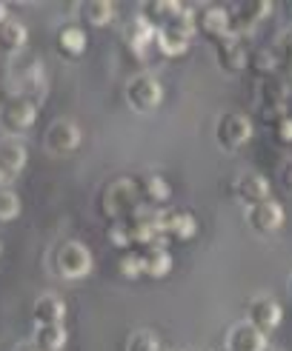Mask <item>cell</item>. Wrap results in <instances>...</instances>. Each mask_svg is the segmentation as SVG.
Returning a JSON list of instances; mask_svg holds the SVG:
<instances>
[{
    "mask_svg": "<svg viewBox=\"0 0 292 351\" xmlns=\"http://www.w3.org/2000/svg\"><path fill=\"white\" fill-rule=\"evenodd\" d=\"M141 206H144L141 191H137V183L129 180V178L109 180L106 186L98 191V212L106 220H112V223L132 217Z\"/></svg>",
    "mask_w": 292,
    "mask_h": 351,
    "instance_id": "cell-1",
    "label": "cell"
},
{
    "mask_svg": "<svg viewBox=\"0 0 292 351\" xmlns=\"http://www.w3.org/2000/svg\"><path fill=\"white\" fill-rule=\"evenodd\" d=\"M126 229L129 245L132 249H141V245H152L161 243L164 237V208H152V206H141L132 217L120 220Z\"/></svg>",
    "mask_w": 292,
    "mask_h": 351,
    "instance_id": "cell-2",
    "label": "cell"
},
{
    "mask_svg": "<svg viewBox=\"0 0 292 351\" xmlns=\"http://www.w3.org/2000/svg\"><path fill=\"white\" fill-rule=\"evenodd\" d=\"M52 266H55V271L63 280H83V277L92 274L95 260H92V252H89V245H86V243L66 240V243H60V249L55 252Z\"/></svg>",
    "mask_w": 292,
    "mask_h": 351,
    "instance_id": "cell-3",
    "label": "cell"
},
{
    "mask_svg": "<svg viewBox=\"0 0 292 351\" xmlns=\"http://www.w3.org/2000/svg\"><path fill=\"white\" fill-rule=\"evenodd\" d=\"M255 134V126H252V117H247L244 112H227L221 114L218 123H215V140L223 152H238L244 149Z\"/></svg>",
    "mask_w": 292,
    "mask_h": 351,
    "instance_id": "cell-4",
    "label": "cell"
},
{
    "mask_svg": "<svg viewBox=\"0 0 292 351\" xmlns=\"http://www.w3.org/2000/svg\"><path fill=\"white\" fill-rule=\"evenodd\" d=\"M255 92H258V106H261V114L275 123L278 117L289 114L287 112V103H289V86L281 75H267V77H258L255 83Z\"/></svg>",
    "mask_w": 292,
    "mask_h": 351,
    "instance_id": "cell-5",
    "label": "cell"
},
{
    "mask_svg": "<svg viewBox=\"0 0 292 351\" xmlns=\"http://www.w3.org/2000/svg\"><path fill=\"white\" fill-rule=\"evenodd\" d=\"M38 109L41 106H34L32 100H26L21 95H12V97H6L3 109H0V126H3L6 134H12V137L23 134L38 123Z\"/></svg>",
    "mask_w": 292,
    "mask_h": 351,
    "instance_id": "cell-6",
    "label": "cell"
},
{
    "mask_svg": "<svg viewBox=\"0 0 292 351\" xmlns=\"http://www.w3.org/2000/svg\"><path fill=\"white\" fill-rule=\"evenodd\" d=\"M126 103L135 112H155L164 103V86L152 75H135L126 83Z\"/></svg>",
    "mask_w": 292,
    "mask_h": 351,
    "instance_id": "cell-7",
    "label": "cell"
},
{
    "mask_svg": "<svg viewBox=\"0 0 292 351\" xmlns=\"http://www.w3.org/2000/svg\"><path fill=\"white\" fill-rule=\"evenodd\" d=\"M247 223L252 226V232H258V234H275V232L284 229L287 208L275 197H269L264 203H255V206L247 208Z\"/></svg>",
    "mask_w": 292,
    "mask_h": 351,
    "instance_id": "cell-8",
    "label": "cell"
},
{
    "mask_svg": "<svg viewBox=\"0 0 292 351\" xmlns=\"http://www.w3.org/2000/svg\"><path fill=\"white\" fill-rule=\"evenodd\" d=\"M14 95H21L26 100H32L34 106H41L49 95V80L43 75V69L38 66V60H29V66H21L14 72Z\"/></svg>",
    "mask_w": 292,
    "mask_h": 351,
    "instance_id": "cell-9",
    "label": "cell"
},
{
    "mask_svg": "<svg viewBox=\"0 0 292 351\" xmlns=\"http://www.w3.org/2000/svg\"><path fill=\"white\" fill-rule=\"evenodd\" d=\"M46 149L52 152V154H58V157H63V154H72L78 146H80V140H83V134H80V126L75 120H69V117H63V120H55L52 126L46 129Z\"/></svg>",
    "mask_w": 292,
    "mask_h": 351,
    "instance_id": "cell-10",
    "label": "cell"
},
{
    "mask_svg": "<svg viewBox=\"0 0 292 351\" xmlns=\"http://www.w3.org/2000/svg\"><path fill=\"white\" fill-rule=\"evenodd\" d=\"M269 12H272V3H269V0H252V3H238L235 9H229V32L235 34V38H240V34L252 32Z\"/></svg>",
    "mask_w": 292,
    "mask_h": 351,
    "instance_id": "cell-11",
    "label": "cell"
},
{
    "mask_svg": "<svg viewBox=\"0 0 292 351\" xmlns=\"http://www.w3.org/2000/svg\"><path fill=\"white\" fill-rule=\"evenodd\" d=\"M215 60H218V66L223 69V72L238 75V72H244V69L249 66V51L240 46V38L227 34V38L215 40Z\"/></svg>",
    "mask_w": 292,
    "mask_h": 351,
    "instance_id": "cell-12",
    "label": "cell"
},
{
    "mask_svg": "<svg viewBox=\"0 0 292 351\" xmlns=\"http://www.w3.org/2000/svg\"><path fill=\"white\" fill-rule=\"evenodd\" d=\"M235 197L249 208L255 203L269 200L272 197V186H269V180L264 178L261 171H244V174H238V180H235Z\"/></svg>",
    "mask_w": 292,
    "mask_h": 351,
    "instance_id": "cell-13",
    "label": "cell"
},
{
    "mask_svg": "<svg viewBox=\"0 0 292 351\" xmlns=\"http://www.w3.org/2000/svg\"><path fill=\"white\" fill-rule=\"evenodd\" d=\"M247 314H249V326H255L261 335L275 331L281 326V320H284V308L275 300H269V297H258V300H252Z\"/></svg>",
    "mask_w": 292,
    "mask_h": 351,
    "instance_id": "cell-14",
    "label": "cell"
},
{
    "mask_svg": "<svg viewBox=\"0 0 292 351\" xmlns=\"http://www.w3.org/2000/svg\"><path fill=\"white\" fill-rule=\"evenodd\" d=\"M195 21H198V32H203L210 40H221V38H227V34H232L227 6H203L195 12Z\"/></svg>",
    "mask_w": 292,
    "mask_h": 351,
    "instance_id": "cell-15",
    "label": "cell"
},
{
    "mask_svg": "<svg viewBox=\"0 0 292 351\" xmlns=\"http://www.w3.org/2000/svg\"><path fill=\"white\" fill-rule=\"evenodd\" d=\"M32 317H34V326H63V320H66L63 297L55 294V291L41 294L32 306Z\"/></svg>",
    "mask_w": 292,
    "mask_h": 351,
    "instance_id": "cell-16",
    "label": "cell"
},
{
    "mask_svg": "<svg viewBox=\"0 0 292 351\" xmlns=\"http://www.w3.org/2000/svg\"><path fill=\"white\" fill-rule=\"evenodd\" d=\"M137 254H141V263H144V277L161 280V277H166L172 269H175V260H172V254L164 249L161 243L141 245V249H137Z\"/></svg>",
    "mask_w": 292,
    "mask_h": 351,
    "instance_id": "cell-17",
    "label": "cell"
},
{
    "mask_svg": "<svg viewBox=\"0 0 292 351\" xmlns=\"http://www.w3.org/2000/svg\"><path fill=\"white\" fill-rule=\"evenodd\" d=\"M267 346V335L249 323H238L227 335V351H264Z\"/></svg>",
    "mask_w": 292,
    "mask_h": 351,
    "instance_id": "cell-18",
    "label": "cell"
},
{
    "mask_svg": "<svg viewBox=\"0 0 292 351\" xmlns=\"http://www.w3.org/2000/svg\"><path fill=\"white\" fill-rule=\"evenodd\" d=\"M135 183H137V191H141L144 206L158 208L172 197V186H169V180L164 178V174H144V178L135 180Z\"/></svg>",
    "mask_w": 292,
    "mask_h": 351,
    "instance_id": "cell-19",
    "label": "cell"
},
{
    "mask_svg": "<svg viewBox=\"0 0 292 351\" xmlns=\"http://www.w3.org/2000/svg\"><path fill=\"white\" fill-rule=\"evenodd\" d=\"M155 34H158V26L155 23H149L144 14H137L135 21L126 26V46L135 51V55H144L146 49H152L155 46Z\"/></svg>",
    "mask_w": 292,
    "mask_h": 351,
    "instance_id": "cell-20",
    "label": "cell"
},
{
    "mask_svg": "<svg viewBox=\"0 0 292 351\" xmlns=\"http://www.w3.org/2000/svg\"><path fill=\"white\" fill-rule=\"evenodd\" d=\"M29 163V152L21 140H6V143H0V171L6 174V180L17 178Z\"/></svg>",
    "mask_w": 292,
    "mask_h": 351,
    "instance_id": "cell-21",
    "label": "cell"
},
{
    "mask_svg": "<svg viewBox=\"0 0 292 351\" xmlns=\"http://www.w3.org/2000/svg\"><path fill=\"white\" fill-rule=\"evenodd\" d=\"M198 234V220L192 212H164V237L192 240Z\"/></svg>",
    "mask_w": 292,
    "mask_h": 351,
    "instance_id": "cell-22",
    "label": "cell"
},
{
    "mask_svg": "<svg viewBox=\"0 0 292 351\" xmlns=\"http://www.w3.org/2000/svg\"><path fill=\"white\" fill-rule=\"evenodd\" d=\"M55 43H58V49H60V55H66V58H80L83 51H86V32H83L80 26H75V23H66V26L58 29Z\"/></svg>",
    "mask_w": 292,
    "mask_h": 351,
    "instance_id": "cell-23",
    "label": "cell"
},
{
    "mask_svg": "<svg viewBox=\"0 0 292 351\" xmlns=\"http://www.w3.org/2000/svg\"><path fill=\"white\" fill-rule=\"evenodd\" d=\"M32 343L41 351H63L69 343V331L66 326H34Z\"/></svg>",
    "mask_w": 292,
    "mask_h": 351,
    "instance_id": "cell-24",
    "label": "cell"
},
{
    "mask_svg": "<svg viewBox=\"0 0 292 351\" xmlns=\"http://www.w3.org/2000/svg\"><path fill=\"white\" fill-rule=\"evenodd\" d=\"M29 40V32L21 21H14V17H6L3 23H0V49L3 51H21Z\"/></svg>",
    "mask_w": 292,
    "mask_h": 351,
    "instance_id": "cell-25",
    "label": "cell"
},
{
    "mask_svg": "<svg viewBox=\"0 0 292 351\" xmlns=\"http://www.w3.org/2000/svg\"><path fill=\"white\" fill-rule=\"evenodd\" d=\"M115 3H109V0H92V3H83L80 6V17L89 26H109L115 21Z\"/></svg>",
    "mask_w": 292,
    "mask_h": 351,
    "instance_id": "cell-26",
    "label": "cell"
},
{
    "mask_svg": "<svg viewBox=\"0 0 292 351\" xmlns=\"http://www.w3.org/2000/svg\"><path fill=\"white\" fill-rule=\"evenodd\" d=\"M155 49H158L164 58H181L189 51V38L169 32V29H158V34H155Z\"/></svg>",
    "mask_w": 292,
    "mask_h": 351,
    "instance_id": "cell-27",
    "label": "cell"
},
{
    "mask_svg": "<svg viewBox=\"0 0 292 351\" xmlns=\"http://www.w3.org/2000/svg\"><path fill=\"white\" fill-rule=\"evenodd\" d=\"M183 3H178V0H155V3H149L146 9H144V17L149 23H155V26H166L172 17H175V12L181 9Z\"/></svg>",
    "mask_w": 292,
    "mask_h": 351,
    "instance_id": "cell-28",
    "label": "cell"
},
{
    "mask_svg": "<svg viewBox=\"0 0 292 351\" xmlns=\"http://www.w3.org/2000/svg\"><path fill=\"white\" fill-rule=\"evenodd\" d=\"M249 66H252V72H258L261 77H267V75H278V60H275V51H272V49L255 51V55L249 58Z\"/></svg>",
    "mask_w": 292,
    "mask_h": 351,
    "instance_id": "cell-29",
    "label": "cell"
},
{
    "mask_svg": "<svg viewBox=\"0 0 292 351\" xmlns=\"http://www.w3.org/2000/svg\"><path fill=\"white\" fill-rule=\"evenodd\" d=\"M117 271L135 280V277H144V263H141V254H137V249H126L124 254H120L117 260Z\"/></svg>",
    "mask_w": 292,
    "mask_h": 351,
    "instance_id": "cell-30",
    "label": "cell"
},
{
    "mask_svg": "<svg viewBox=\"0 0 292 351\" xmlns=\"http://www.w3.org/2000/svg\"><path fill=\"white\" fill-rule=\"evenodd\" d=\"M21 215V197L12 189H0V223H12Z\"/></svg>",
    "mask_w": 292,
    "mask_h": 351,
    "instance_id": "cell-31",
    "label": "cell"
},
{
    "mask_svg": "<svg viewBox=\"0 0 292 351\" xmlns=\"http://www.w3.org/2000/svg\"><path fill=\"white\" fill-rule=\"evenodd\" d=\"M272 51H275V60H278V75L281 72L292 75V34H281Z\"/></svg>",
    "mask_w": 292,
    "mask_h": 351,
    "instance_id": "cell-32",
    "label": "cell"
},
{
    "mask_svg": "<svg viewBox=\"0 0 292 351\" xmlns=\"http://www.w3.org/2000/svg\"><path fill=\"white\" fill-rule=\"evenodd\" d=\"M161 343L152 331H135V335L126 340V351H158Z\"/></svg>",
    "mask_w": 292,
    "mask_h": 351,
    "instance_id": "cell-33",
    "label": "cell"
},
{
    "mask_svg": "<svg viewBox=\"0 0 292 351\" xmlns=\"http://www.w3.org/2000/svg\"><path fill=\"white\" fill-rule=\"evenodd\" d=\"M269 126H272V137L278 140L281 146H292V114L278 117L275 123H269Z\"/></svg>",
    "mask_w": 292,
    "mask_h": 351,
    "instance_id": "cell-34",
    "label": "cell"
},
{
    "mask_svg": "<svg viewBox=\"0 0 292 351\" xmlns=\"http://www.w3.org/2000/svg\"><path fill=\"white\" fill-rule=\"evenodd\" d=\"M281 183L292 191V160H287V163H284V169H281Z\"/></svg>",
    "mask_w": 292,
    "mask_h": 351,
    "instance_id": "cell-35",
    "label": "cell"
},
{
    "mask_svg": "<svg viewBox=\"0 0 292 351\" xmlns=\"http://www.w3.org/2000/svg\"><path fill=\"white\" fill-rule=\"evenodd\" d=\"M14 351H41V348L34 346V343H21V346H17Z\"/></svg>",
    "mask_w": 292,
    "mask_h": 351,
    "instance_id": "cell-36",
    "label": "cell"
},
{
    "mask_svg": "<svg viewBox=\"0 0 292 351\" xmlns=\"http://www.w3.org/2000/svg\"><path fill=\"white\" fill-rule=\"evenodd\" d=\"M6 17H9V14H6V6H3V3H0V23H3V21H6Z\"/></svg>",
    "mask_w": 292,
    "mask_h": 351,
    "instance_id": "cell-37",
    "label": "cell"
},
{
    "mask_svg": "<svg viewBox=\"0 0 292 351\" xmlns=\"http://www.w3.org/2000/svg\"><path fill=\"white\" fill-rule=\"evenodd\" d=\"M6 183H9V180H6V174L0 171V189H6Z\"/></svg>",
    "mask_w": 292,
    "mask_h": 351,
    "instance_id": "cell-38",
    "label": "cell"
},
{
    "mask_svg": "<svg viewBox=\"0 0 292 351\" xmlns=\"http://www.w3.org/2000/svg\"><path fill=\"white\" fill-rule=\"evenodd\" d=\"M264 351H284V348H275V346H267Z\"/></svg>",
    "mask_w": 292,
    "mask_h": 351,
    "instance_id": "cell-39",
    "label": "cell"
},
{
    "mask_svg": "<svg viewBox=\"0 0 292 351\" xmlns=\"http://www.w3.org/2000/svg\"><path fill=\"white\" fill-rule=\"evenodd\" d=\"M0 257H3V240H0Z\"/></svg>",
    "mask_w": 292,
    "mask_h": 351,
    "instance_id": "cell-40",
    "label": "cell"
},
{
    "mask_svg": "<svg viewBox=\"0 0 292 351\" xmlns=\"http://www.w3.org/2000/svg\"><path fill=\"white\" fill-rule=\"evenodd\" d=\"M158 351H169V348H158Z\"/></svg>",
    "mask_w": 292,
    "mask_h": 351,
    "instance_id": "cell-41",
    "label": "cell"
},
{
    "mask_svg": "<svg viewBox=\"0 0 292 351\" xmlns=\"http://www.w3.org/2000/svg\"><path fill=\"white\" fill-rule=\"evenodd\" d=\"M289 12H292V3H289Z\"/></svg>",
    "mask_w": 292,
    "mask_h": 351,
    "instance_id": "cell-42",
    "label": "cell"
},
{
    "mask_svg": "<svg viewBox=\"0 0 292 351\" xmlns=\"http://www.w3.org/2000/svg\"><path fill=\"white\" fill-rule=\"evenodd\" d=\"M189 351H192V348H189Z\"/></svg>",
    "mask_w": 292,
    "mask_h": 351,
    "instance_id": "cell-43",
    "label": "cell"
}]
</instances>
